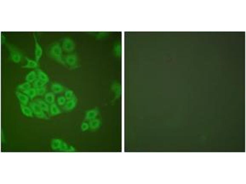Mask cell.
I'll return each mask as SVG.
<instances>
[{
    "label": "cell",
    "instance_id": "obj_18",
    "mask_svg": "<svg viewBox=\"0 0 246 184\" xmlns=\"http://www.w3.org/2000/svg\"><path fill=\"white\" fill-rule=\"evenodd\" d=\"M44 100L49 105L55 103V96L52 92H49L44 95Z\"/></svg>",
    "mask_w": 246,
    "mask_h": 184
},
{
    "label": "cell",
    "instance_id": "obj_22",
    "mask_svg": "<svg viewBox=\"0 0 246 184\" xmlns=\"http://www.w3.org/2000/svg\"><path fill=\"white\" fill-rule=\"evenodd\" d=\"M31 87V83L26 81V82L19 85L17 88L19 90L23 92Z\"/></svg>",
    "mask_w": 246,
    "mask_h": 184
},
{
    "label": "cell",
    "instance_id": "obj_25",
    "mask_svg": "<svg viewBox=\"0 0 246 184\" xmlns=\"http://www.w3.org/2000/svg\"><path fill=\"white\" fill-rule=\"evenodd\" d=\"M36 89L37 96H42L46 94L47 89L46 87L45 86Z\"/></svg>",
    "mask_w": 246,
    "mask_h": 184
},
{
    "label": "cell",
    "instance_id": "obj_24",
    "mask_svg": "<svg viewBox=\"0 0 246 184\" xmlns=\"http://www.w3.org/2000/svg\"><path fill=\"white\" fill-rule=\"evenodd\" d=\"M46 84V83L38 78L33 83V87L35 89L44 86Z\"/></svg>",
    "mask_w": 246,
    "mask_h": 184
},
{
    "label": "cell",
    "instance_id": "obj_5",
    "mask_svg": "<svg viewBox=\"0 0 246 184\" xmlns=\"http://www.w3.org/2000/svg\"><path fill=\"white\" fill-rule=\"evenodd\" d=\"M34 39L35 42V60L38 62L42 56L43 50L42 47L39 43L35 35H34Z\"/></svg>",
    "mask_w": 246,
    "mask_h": 184
},
{
    "label": "cell",
    "instance_id": "obj_7",
    "mask_svg": "<svg viewBox=\"0 0 246 184\" xmlns=\"http://www.w3.org/2000/svg\"><path fill=\"white\" fill-rule=\"evenodd\" d=\"M16 95L20 104L26 105L28 104L30 99L26 94L19 91H17Z\"/></svg>",
    "mask_w": 246,
    "mask_h": 184
},
{
    "label": "cell",
    "instance_id": "obj_4",
    "mask_svg": "<svg viewBox=\"0 0 246 184\" xmlns=\"http://www.w3.org/2000/svg\"><path fill=\"white\" fill-rule=\"evenodd\" d=\"M10 56L12 60L15 63H18L21 61V53L14 47L9 46V47Z\"/></svg>",
    "mask_w": 246,
    "mask_h": 184
},
{
    "label": "cell",
    "instance_id": "obj_6",
    "mask_svg": "<svg viewBox=\"0 0 246 184\" xmlns=\"http://www.w3.org/2000/svg\"><path fill=\"white\" fill-rule=\"evenodd\" d=\"M77 102V98L75 96L71 99L67 101L65 104L63 106V110L66 112L72 111L76 107Z\"/></svg>",
    "mask_w": 246,
    "mask_h": 184
},
{
    "label": "cell",
    "instance_id": "obj_11",
    "mask_svg": "<svg viewBox=\"0 0 246 184\" xmlns=\"http://www.w3.org/2000/svg\"><path fill=\"white\" fill-rule=\"evenodd\" d=\"M20 108L22 113L28 117H32L33 116V112L29 106L20 104Z\"/></svg>",
    "mask_w": 246,
    "mask_h": 184
},
{
    "label": "cell",
    "instance_id": "obj_15",
    "mask_svg": "<svg viewBox=\"0 0 246 184\" xmlns=\"http://www.w3.org/2000/svg\"><path fill=\"white\" fill-rule=\"evenodd\" d=\"M76 57L73 55H69L67 56L64 61L65 63L70 67H74L77 63Z\"/></svg>",
    "mask_w": 246,
    "mask_h": 184
},
{
    "label": "cell",
    "instance_id": "obj_20",
    "mask_svg": "<svg viewBox=\"0 0 246 184\" xmlns=\"http://www.w3.org/2000/svg\"><path fill=\"white\" fill-rule=\"evenodd\" d=\"M37 78L36 72L35 71L30 72L26 75L25 80L27 82L30 83H33Z\"/></svg>",
    "mask_w": 246,
    "mask_h": 184
},
{
    "label": "cell",
    "instance_id": "obj_3",
    "mask_svg": "<svg viewBox=\"0 0 246 184\" xmlns=\"http://www.w3.org/2000/svg\"><path fill=\"white\" fill-rule=\"evenodd\" d=\"M51 146L52 149L56 150H67L72 149L62 140L57 139L51 141Z\"/></svg>",
    "mask_w": 246,
    "mask_h": 184
},
{
    "label": "cell",
    "instance_id": "obj_21",
    "mask_svg": "<svg viewBox=\"0 0 246 184\" xmlns=\"http://www.w3.org/2000/svg\"><path fill=\"white\" fill-rule=\"evenodd\" d=\"M90 128L92 130H96L101 125L100 120L96 118L89 121Z\"/></svg>",
    "mask_w": 246,
    "mask_h": 184
},
{
    "label": "cell",
    "instance_id": "obj_17",
    "mask_svg": "<svg viewBox=\"0 0 246 184\" xmlns=\"http://www.w3.org/2000/svg\"><path fill=\"white\" fill-rule=\"evenodd\" d=\"M73 43L69 39H65L62 44V48L67 52L71 51L73 49Z\"/></svg>",
    "mask_w": 246,
    "mask_h": 184
},
{
    "label": "cell",
    "instance_id": "obj_1",
    "mask_svg": "<svg viewBox=\"0 0 246 184\" xmlns=\"http://www.w3.org/2000/svg\"><path fill=\"white\" fill-rule=\"evenodd\" d=\"M49 54L51 57L58 62L65 64L62 58V47L58 43H55L51 46L49 49Z\"/></svg>",
    "mask_w": 246,
    "mask_h": 184
},
{
    "label": "cell",
    "instance_id": "obj_14",
    "mask_svg": "<svg viewBox=\"0 0 246 184\" xmlns=\"http://www.w3.org/2000/svg\"><path fill=\"white\" fill-rule=\"evenodd\" d=\"M36 72L38 78L46 84L49 82V78L45 72L40 69H37Z\"/></svg>",
    "mask_w": 246,
    "mask_h": 184
},
{
    "label": "cell",
    "instance_id": "obj_9",
    "mask_svg": "<svg viewBox=\"0 0 246 184\" xmlns=\"http://www.w3.org/2000/svg\"><path fill=\"white\" fill-rule=\"evenodd\" d=\"M51 89L54 94H58L62 93L64 90V87L58 83H54L51 86Z\"/></svg>",
    "mask_w": 246,
    "mask_h": 184
},
{
    "label": "cell",
    "instance_id": "obj_2",
    "mask_svg": "<svg viewBox=\"0 0 246 184\" xmlns=\"http://www.w3.org/2000/svg\"><path fill=\"white\" fill-rule=\"evenodd\" d=\"M29 106L31 109L33 114L37 118L45 120L48 119V116L38 104L36 101H32L29 103Z\"/></svg>",
    "mask_w": 246,
    "mask_h": 184
},
{
    "label": "cell",
    "instance_id": "obj_26",
    "mask_svg": "<svg viewBox=\"0 0 246 184\" xmlns=\"http://www.w3.org/2000/svg\"><path fill=\"white\" fill-rule=\"evenodd\" d=\"M67 100L64 96H61L59 97L57 99L58 105L60 106H63L66 102Z\"/></svg>",
    "mask_w": 246,
    "mask_h": 184
},
{
    "label": "cell",
    "instance_id": "obj_23",
    "mask_svg": "<svg viewBox=\"0 0 246 184\" xmlns=\"http://www.w3.org/2000/svg\"><path fill=\"white\" fill-rule=\"evenodd\" d=\"M75 96L73 91L71 90L67 89L65 92L64 97L67 101L71 99Z\"/></svg>",
    "mask_w": 246,
    "mask_h": 184
},
{
    "label": "cell",
    "instance_id": "obj_27",
    "mask_svg": "<svg viewBox=\"0 0 246 184\" xmlns=\"http://www.w3.org/2000/svg\"><path fill=\"white\" fill-rule=\"evenodd\" d=\"M81 128L82 130L84 131H86L90 128L89 123L86 122H84L82 123L81 126Z\"/></svg>",
    "mask_w": 246,
    "mask_h": 184
},
{
    "label": "cell",
    "instance_id": "obj_12",
    "mask_svg": "<svg viewBox=\"0 0 246 184\" xmlns=\"http://www.w3.org/2000/svg\"><path fill=\"white\" fill-rule=\"evenodd\" d=\"M27 61L26 64L22 66L24 68L34 69L38 67V62L36 60H34L28 58H26Z\"/></svg>",
    "mask_w": 246,
    "mask_h": 184
},
{
    "label": "cell",
    "instance_id": "obj_8",
    "mask_svg": "<svg viewBox=\"0 0 246 184\" xmlns=\"http://www.w3.org/2000/svg\"><path fill=\"white\" fill-rule=\"evenodd\" d=\"M99 113V111L95 108L88 111L85 114V118L89 121L97 118Z\"/></svg>",
    "mask_w": 246,
    "mask_h": 184
},
{
    "label": "cell",
    "instance_id": "obj_19",
    "mask_svg": "<svg viewBox=\"0 0 246 184\" xmlns=\"http://www.w3.org/2000/svg\"><path fill=\"white\" fill-rule=\"evenodd\" d=\"M22 92L31 100L33 99L37 96L36 90L34 87H31Z\"/></svg>",
    "mask_w": 246,
    "mask_h": 184
},
{
    "label": "cell",
    "instance_id": "obj_10",
    "mask_svg": "<svg viewBox=\"0 0 246 184\" xmlns=\"http://www.w3.org/2000/svg\"><path fill=\"white\" fill-rule=\"evenodd\" d=\"M111 89L115 95V100L118 99L120 97L121 93L120 85L117 82L114 83L112 86Z\"/></svg>",
    "mask_w": 246,
    "mask_h": 184
},
{
    "label": "cell",
    "instance_id": "obj_16",
    "mask_svg": "<svg viewBox=\"0 0 246 184\" xmlns=\"http://www.w3.org/2000/svg\"><path fill=\"white\" fill-rule=\"evenodd\" d=\"M61 111L58 105L55 103L50 105L49 114L52 116H55L60 114Z\"/></svg>",
    "mask_w": 246,
    "mask_h": 184
},
{
    "label": "cell",
    "instance_id": "obj_13",
    "mask_svg": "<svg viewBox=\"0 0 246 184\" xmlns=\"http://www.w3.org/2000/svg\"><path fill=\"white\" fill-rule=\"evenodd\" d=\"M36 101L39 105L41 109L45 112L49 114L50 106L44 100L41 99H36Z\"/></svg>",
    "mask_w": 246,
    "mask_h": 184
}]
</instances>
